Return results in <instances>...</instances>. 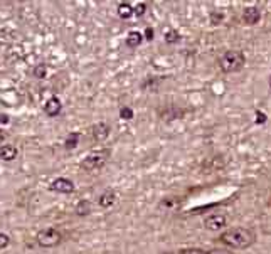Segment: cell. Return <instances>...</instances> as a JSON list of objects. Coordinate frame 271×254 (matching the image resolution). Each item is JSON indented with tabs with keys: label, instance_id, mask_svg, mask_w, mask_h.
I'll use <instances>...</instances> for the list:
<instances>
[{
	"label": "cell",
	"instance_id": "cell-1",
	"mask_svg": "<svg viewBox=\"0 0 271 254\" xmlns=\"http://www.w3.org/2000/svg\"><path fill=\"white\" fill-rule=\"evenodd\" d=\"M218 241L231 251L233 249H248L256 243V233L251 228L236 226V228L226 229L224 233H221Z\"/></svg>",
	"mask_w": 271,
	"mask_h": 254
},
{
	"label": "cell",
	"instance_id": "cell-2",
	"mask_svg": "<svg viewBox=\"0 0 271 254\" xmlns=\"http://www.w3.org/2000/svg\"><path fill=\"white\" fill-rule=\"evenodd\" d=\"M246 64V56L239 49H231L226 51L223 56L219 57V69L226 72V74H233V72L241 71Z\"/></svg>",
	"mask_w": 271,
	"mask_h": 254
},
{
	"label": "cell",
	"instance_id": "cell-3",
	"mask_svg": "<svg viewBox=\"0 0 271 254\" xmlns=\"http://www.w3.org/2000/svg\"><path fill=\"white\" fill-rule=\"evenodd\" d=\"M111 152L108 148H103V150H98V152H93L81 162V169L86 170V172H94V170H99L105 167V163L108 162L110 158Z\"/></svg>",
	"mask_w": 271,
	"mask_h": 254
},
{
	"label": "cell",
	"instance_id": "cell-4",
	"mask_svg": "<svg viewBox=\"0 0 271 254\" xmlns=\"http://www.w3.org/2000/svg\"><path fill=\"white\" fill-rule=\"evenodd\" d=\"M62 236L56 228H46L42 231H39L37 236H35V241L40 248H54L61 243Z\"/></svg>",
	"mask_w": 271,
	"mask_h": 254
},
{
	"label": "cell",
	"instance_id": "cell-5",
	"mask_svg": "<svg viewBox=\"0 0 271 254\" xmlns=\"http://www.w3.org/2000/svg\"><path fill=\"white\" fill-rule=\"evenodd\" d=\"M226 224H228V216L223 214V212H216V214L207 216L204 219V228L207 231H212V233L226 228Z\"/></svg>",
	"mask_w": 271,
	"mask_h": 254
},
{
	"label": "cell",
	"instance_id": "cell-6",
	"mask_svg": "<svg viewBox=\"0 0 271 254\" xmlns=\"http://www.w3.org/2000/svg\"><path fill=\"white\" fill-rule=\"evenodd\" d=\"M261 19V10L260 7L256 5H250L246 7L245 10H243V22H245L246 25H256Z\"/></svg>",
	"mask_w": 271,
	"mask_h": 254
},
{
	"label": "cell",
	"instance_id": "cell-7",
	"mask_svg": "<svg viewBox=\"0 0 271 254\" xmlns=\"http://www.w3.org/2000/svg\"><path fill=\"white\" fill-rule=\"evenodd\" d=\"M51 190L52 192H59V194H71V192H74V184L71 182V180L62 179L61 177V179L52 180Z\"/></svg>",
	"mask_w": 271,
	"mask_h": 254
},
{
	"label": "cell",
	"instance_id": "cell-8",
	"mask_svg": "<svg viewBox=\"0 0 271 254\" xmlns=\"http://www.w3.org/2000/svg\"><path fill=\"white\" fill-rule=\"evenodd\" d=\"M110 126H108L106 123H98L93 126L91 133H93V140L94 142H103V140H106L108 137H110Z\"/></svg>",
	"mask_w": 271,
	"mask_h": 254
},
{
	"label": "cell",
	"instance_id": "cell-9",
	"mask_svg": "<svg viewBox=\"0 0 271 254\" xmlns=\"http://www.w3.org/2000/svg\"><path fill=\"white\" fill-rule=\"evenodd\" d=\"M44 113H46L47 116H57L61 113V101H59V98H56V96H52V98H49L46 104H44Z\"/></svg>",
	"mask_w": 271,
	"mask_h": 254
},
{
	"label": "cell",
	"instance_id": "cell-10",
	"mask_svg": "<svg viewBox=\"0 0 271 254\" xmlns=\"http://www.w3.org/2000/svg\"><path fill=\"white\" fill-rule=\"evenodd\" d=\"M115 201H116V194L113 192V190H105V192L99 196V199H98V204L101 207H105V209H108V207H111L113 204H115Z\"/></svg>",
	"mask_w": 271,
	"mask_h": 254
},
{
	"label": "cell",
	"instance_id": "cell-11",
	"mask_svg": "<svg viewBox=\"0 0 271 254\" xmlns=\"http://www.w3.org/2000/svg\"><path fill=\"white\" fill-rule=\"evenodd\" d=\"M142 40H143L142 32H138V30H132V32L128 34V37H126L125 44H126V46H128L130 49H135V47H138L140 44H142Z\"/></svg>",
	"mask_w": 271,
	"mask_h": 254
},
{
	"label": "cell",
	"instance_id": "cell-12",
	"mask_svg": "<svg viewBox=\"0 0 271 254\" xmlns=\"http://www.w3.org/2000/svg\"><path fill=\"white\" fill-rule=\"evenodd\" d=\"M0 157L5 162H12L13 158L17 157V148L13 147V145H3V147L0 148Z\"/></svg>",
	"mask_w": 271,
	"mask_h": 254
},
{
	"label": "cell",
	"instance_id": "cell-13",
	"mask_svg": "<svg viewBox=\"0 0 271 254\" xmlns=\"http://www.w3.org/2000/svg\"><path fill=\"white\" fill-rule=\"evenodd\" d=\"M133 13H135V8L130 5L128 2L120 3V5H118V15L121 17V19H130Z\"/></svg>",
	"mask_w": 271,
	"mask_h": 254
},
{
	"label": "cell",
	"instance_id": "cell-14",
	"mask_svg": "<svg viewBox=\"0 0 271 254\" xmlns=\"http://www.w3.org/2000/svg\"><path fill=\"white\" fill-rule=\"evenodd\" d=\"M74 212H76V214H78L79 217L88 216L89 212H91V204H89L88 201H81V202H78V206H76Z\"/></svg>",
	"mask_w": 271,
	"mask_h": 254
},
{
	"label": "cell",
	"instance_id": "cell-15",
	"mask_svg": "<svg viewBox=\"0 0 271 254\" xmlns=\"http://www.w3.org/2000/svg\"><path fill=\"white\" fill-rule=\"evenodd\" d=\"M179 40H180V34L175 29H170L169 32L165 34V42L167 44H175V42H179Z\"/></svg>",
	"mask_w": 271,
	"mask_h": 254
},
{
	"label": "cell",
	"instance_id": "cell-16",
	"mask_svg": "<svg viewBox=\"0 0 271 254\" xmlns=\"http://www.w3.org/2000/svg\"><path fill=\"white\" fill-rule=\"evenodd\" d=\"M78 138H79V135L78 133H73V135H69V137L66 138V148L67 150H71V148H74L76 145H78Z\"/></svg>",
	"mask_w": 271,
	"mask_h": 254
},
{
	"label": "cell",
	"instance_id": "cell-17",
	"mask_svg": "<svg viewBox=\"0 0 271 254\" xmlns=\"http://www.w3.org/2000/svg\"><path fill=\"white\" fill-rule=\"evenodd\" d=\"M46 72H47L46 66H44V64H37V66L34 67V78L42 79L44 76H46Z\"/></svg>",
	"mask_w": 271,
	"mask_h": 254
},
{
	"label": "cell",
	"instance_id": "cell-18",
	"mask_svg": "<svg viewBox=\"0 0 271 254\" xmlns=\"http://www.w3.org/2000/svg\"><path fill=\"white\" fill-rule=\"evenodd\" d=\"M179 254H207V251L201 248H187V249H182Z\"/></svg>",
	"mask_w": 271,
	"mask_h": 254
},
{
	"label": "cell",
	"instance_id": "cell-19",
	"mask_svg": "<svg viewBox=\"0 0 271 254\" xmlns=\"http://www.w3.org/2000/svg\"><path fill=\"white\" fill-rule=\"evenodd\" d=\"M120 116L123 118V120H132V118H133V111H132V108H128V106L121 108V110H120Z\"/></svg>",
	"mask_w": 271,
	"mask_h": 254
},
{
	"label": "cell",
	"instance_id": "cell-20",
	"mask_svg": "<svg viewBox=\"0 0 271 254\" xmlns=\"http://www.w3.org/2000/svg\"><path fill=\"white\" fill-rule=\"evenodd\" d=\"M147 3L145 2H142V3H138L137 7H135V15L137 17H143L145 15V12H147Z\"/></svg>",
	"mask_w": 271,
	"mask_h": 254
},
{
	"label": "cell",
	"instance_id": "cell-21",
	"mask_svg": "<svg viewBox=\"0 0 271 254\" xmlns=\"http://www.w3.org/2000/svg\"><path fill=\"white\" fill-rule=\"evenodd\" d=\"M207 254H234L231 249H224V248H214L211 251H207Z\"/></svg>",
	"mask_w": 271,
	"mask_h": 254
},
{
	"label": "cell",
	"instance_id": "cell-22",
	"mask_svg": "<svg viewBox=\"0 0 271 254\" xmlns=\"http://www.w3.org/2000/svg\"><path fill=\"white\" fill-rule=\"evenodd\" d=\"M8 243H10L8 236H7V234H3V233H0V249L7 248V246H8Z\"/></svg>",
	"mask_w": 271,
	"mask_h": 254
},
{
	"label": "cell",
	"instance_id": "cell-23",
	"mask_svg": "<svg viewBox=\"0 0 271 254\" xmlns=\"http://www.w3.org/2000/svg\"><path fill=\"white\" fill-rule=\"evenodd\" d=\"M147 35H148L147 39H148V40H152V39H153V30H152V29H147Z\"/></svg>",
	"mask_w": 271,
	"mask_h": 254
},
{
	"label": "cell",
	"instance_id": "cell-24",
	"mask_svg": "<svg viewBox=\"0 0 271 254\" xmlns=\"http://www.w3.org/2000/svg\"><path fill=\"white\" fill-rule=\"evenodd\" d=\"M8 121V118L5 115H0V123H7Z\"/></svg>",
	"mask_w": 271,
	"mask_h": 254
},
{
	"label": "cell",
	"instance_id": "cell-25",
	"mask_svg": "<svg viewBox=\"0 0 271 254\" xmlns=\"http://www.w3.org/2000/svg\"><path fill=\"white\" fill-rule=\"evenodd\" d=\"M270 88H271V76H270Z\"/></svg>",
	"mask_w": 271,
	"mask_h": 254
},
{
	"label": "cell",
	"instance_id": "cell-26",
	"mask_svg": "<svg viewBox=\"0 0 271 254\" xmlns=\"http://www.w3.org/2000/svg\"><path fill=\"white\" fill-rule=\"evenodd\" d=\"M270 206H271V201H270Z\"/></svg>",
	"mask_w": 271,
	"mask_h": 254
}]
</instances>
